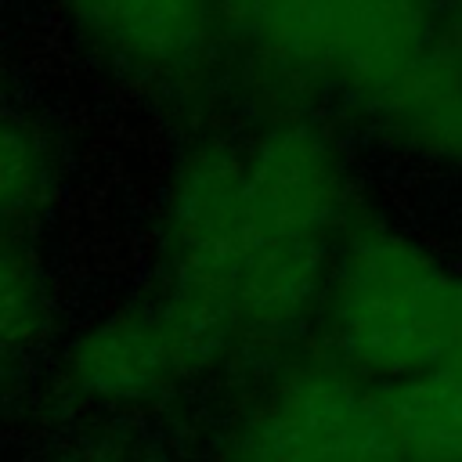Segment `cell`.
<instances>
[{"mask_svg":"<svg viewBox=\"0 0 462 462\" xmlns=\"http://www.w3.org/2000/svg\"><path fill=\"white\" fill-rule=\"evenodd\" d=\"M271 72L328 90L422 155L462 162V40L430 0H220Z\"/></svg>","mask_w":462,"mask_h":462,"instance_id":"obj_1","label":"cell"},{"mask_svg":"<svg viewBox=\"0 0 462 462\" xmlns=\"http://www.w3.org/2000/svg\"><path fill=\"white\" fill-rule=\"evenodd\" d=\"M458 278L386 227H357L328 274L339 354L372 375L408 379L444 361Z\"/></svg>","mask_w":462,"mask_h":462,"instance_id":"obj_2","label":"cell"},{"mask_svg":"<svg viewBox=\"0 0 462 462\" xmlns=\"http://www.w3.org/2000/svg\"><path fill=\"white\" fill-rule=\"evenodd\" d=\"M162 224L170 285L235 303L245 263L271 238L249 191L242 144L227 137L195 141L173 166Z\"/></svg>","mask_w":462,"mask_h":462,"instance_id":"obj_3","label":"cell"},{"mask_svg":"<svg viewBox=\"0 0 462 462\" xmlns=\"http://www.w3.org/2000/svg\"><path fill=\"white\" fill-rule=\"evenodd\" d=\"M76 32L130 83L195 94L227 40L220 0H58Z\"/></svg>","mask_w":462,"mask_h":462,"instance_id":"obj_4","label":"cell"},{"mask_svg":"<svg viewBox=\"0 0 462 462\" xmlns=\"http://www.w3.org/2000/svg\"><path fill=\"white\" fill-rule=\"evenodd\" d=\"M249 462H404L372 390L336 372L292 375L249 440Z\"/></svg>","mask_w":462,"mask_h":462,"instance_id":"obj_5","label":"cell"},{"mask_svg":"<svg viewBox=\"0 0 462 462\" xmlns=\"http://www.w3.org/2000/svg\"><path fill=\"white\" fill-rule=\"evenodd\" d=\"M242 152L267 235L332 242L350 199V177L332 141L307 119H274Z\"/></svg>","mask_w":462,"mask_h":462,"instance_id":"obj_6","label":"cell"},{"mask_svg":"<svg viewBox=\"0 0 462 462\" xmlns=\"http://www.w3.org/2000/svg\"><path fill=\"white\" fill-rule=\"evenodd\" d=\"M69 372L76 386L105 401H141L180 375L155 307L94 325L69 350Z\"/></svg>","mask_w":462,"mask_h":462,"instance_id":"obj_7","label":"cell"},{"mask_svg":"<svg viewBox=\"0 0 462 462\" xmlns=\"http://www.w3.org/2000/svg\"><path fill=\"white\" fill-rule=\"evenodd\" d=\"M328 242L271 235L238 278V325L260 336H285L289 328H296L328 292Z\"/></svg>","mask_w":462,"mask_h":462,"instance_id":"obj_8","label":"cell"},{"mask_svg":"<svg viewBox=\"0 0 462 462\" xmlns=\"http://www.w3.org/2000/svg\"><path fill=\"white\" fill-rule=\"evenodd\" d=\"M379 411L411 462H462V375L437 365L375 390Z\"/></svg>","mask_w":462,"mask_h":462,"instance_id":"obj_9","label":"cell"},{"mask_svg":"<svg viewBox=\"0 0 462 462\" xmlns=\"http://www.w3.org/2000/svg\"><path fill=\"white\" fill-rule=\"evenodd\" d=\"M51 152L0 90V220H25L51 195Z\"/></svg>","mask_w":462,"mask_h":462,"instance_id":"obj_10","label":"cell"},{"mask_svg":"<svg viewBox=\"0 0 462 462\" xmlns=\"http://www.w3.org/2000/svg\"><path fill=\"white\" fill-rule=\"evenodd\" d=\"M43 328V285L22 249L0 238V350L25 346Z\"/></svg>","mask_w":462,"mask_h":462,"instance_id":"obj_11","label":"cell"},{"mask_svg":"<svg viewBox=\"0 0 462 462\" xmlns=\"http://www.w3.org/2000/svg\"><path fill=\"white\" fill-rule=\"evenodd\" d=\"M444 368H451L455 375H462V278H458V292H455V318H451V336H448V350H444Z\"/></svg>","mask_w":462,"mask_h":462,"instance_id":"obj_12","label":"cell"},{"mask_svg":"<svg viewBox=\"0 0 462 462\" xmlns=\"http://www.w3.org/2000/svg\"><path fill=\"white\" fill-rule=\"evenodd\" d=\"M437 11H440V18L455 29V36L462 40V0H430Z\"/></svg>","mask_w":462,"mask_h":462,"instance_id":"obj_13","label":"cell"},{"mask_svg":"<svg viewBox=\"0 0 462 462\" xmlns=\"http://www.w3.org/2000/svg\"><path fill=\"white\" fill-rule=\"evenodd\" d=\"M65 462H83V458H65Z\"/></svg>","mask_w":462,"mask_h":462,"instance_id":"obj_14","label":"cell"}]
</instances>
